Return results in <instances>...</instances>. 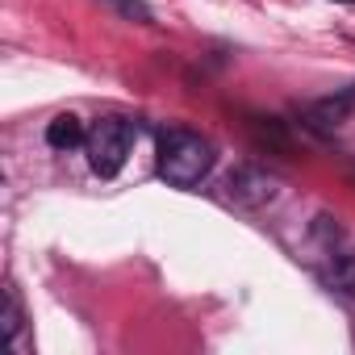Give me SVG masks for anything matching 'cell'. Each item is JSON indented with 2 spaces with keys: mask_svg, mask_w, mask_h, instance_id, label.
<instances>
[{
  "mask_svg": "<svg viewBox=\"0 0 355 355\" xmlns=\"http://www.w3.org/2000/svg\"><path fill=\"white\" fill-rule=\"evenodd\" d=\"M214 171V146L193 130H163L159 134V175L175 189H193Z\"/></svg>",
  "mask_w": 355,
  "mask_h": 355,
  "instance_id": "1",
  "label": "cell"
},
{
  "mask_svg": "<svg viewBox=\"0 0 355 355\" xmlns=\"http://www.w3.org/2000/svg\"><path fill=\"white\" fill-rule=\"evenodd\" d=\"M330 284H334L343 297H355V251H343V255L330 263Z\"/></svg>",
  "mask_w": 355,
  "mask_h": 355,
  "instance_id": "7",
  "label": "cell"
},
{
  "mask_svg": "<svg viewBox=\"0 0 355 355\" xmlns=\"http://www.w3.org/2000/svg\"><path fill=\"white\" fill-rule=\"evenodd\" d=\"M21 322H26V313H21V297H17V288L9 284V288H5V313H0V330H5L9 343H17Z\"/></svg>",
  "mask_w": 355,
  "mask_h": 355,
  "instance_id": "6",
  "label": "cell"
},
{
  "mask_svg": "<svg viewBox=\"0 0 355 355\" xmlns=\"http://www.w3.org/2000/svg\"><path fill=\"white\" fill-rule=\"evenodd\" d=\"M226 201L230 205H239V209H259V205H268V201H276L280 197V180L272 171H263V167H255V163H243V167H234L230 175H226Z\"/></svg>",
  "mask_w": 355,
  "mask_h": 355,
  "instance_id": "3",
  "label": "cell"
},
{
  "mask_svg": "<svg viewBox=\"0 0 355 355\" xmlns=\"http://www.w3.org/2000/svg\"><path fill=\"white\" fill-rule=\"evenodd\" d=\"M351 113H355V84L343 88V92H334V96L313 101V105L305 109V125L318 130V134H330V130H338Z\"/></svg>",
  "mask_w": 355,
  "mask_h": 355,
  "instance_id": "4",
  "label": "cell"
},
{
  "mask_svg": "<svg viewBox=\"0 0 355 355\" xmlns=\"http://www.w3.org/2000/svg\"><path fill=\"white\" fill-rule=\"evenodd\" d=\"M84 138H88V130H84V121H80L76 113H59V117L46 125V142H51L55 150H71V146H84Z\"/></svg>",
  "mask_w": 355,
  "mask_h": 355,
  "instance_id": "5",
  "label": "cell"
},
{
  "mask_svg": "<svg viewBox=\"0 0 355 355\" xmlns=\"http://www.w3.org/2000/svg\"><path fill=\"white\" fill-rule=\"evenodd\" d=\"M109 5H113L117 13H125L130 21H150V9L142 5V0H109Z\"/></svg>",
  "mask_w": 355,
  "mask_h": 355,
  "instance_id": "8",
  "label": "cell"
},
{
  "mask_svg": "<svg viewBox=\"0 0 355 355\" xmlns=\"http://www.w3.org/2000/svg\"><path fill=\"white\" fill-rule=\"evenodd\" d=\"M343 5H355V0H343Z\"/></svg>",
  "mask_w": 355,
  "mask_h": 355,
  "instance_id": "9",
  "label": "cell"
},
{
  "mask_svg": "<svg viewBox=\"0 0 355 355\" xmlns=\"http://www.w3.org/2000/svg\"><path fill=\"white\" fill-rule=\"evenodd\" d=\"M134 150V125L121 121V117H101L92 121L88 138H84V155H88V167L101 175V180H113V175L125 167Z\"/></svg>",
  "mask_w": 355,
  "mask_h": 355,
  "instance_id": "2",
  "label": "cell"
}]
</instances>
